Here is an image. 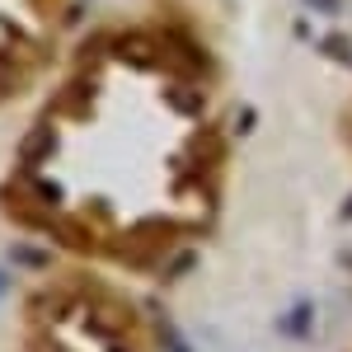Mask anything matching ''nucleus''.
Wrapping results in <instances>:
<instances>
[{
  "label": "nucleus",
  "mask_w": 352,
  "mask_h": 352,
  "mask_svg": "<svg viewBox=\"0 0 352 352\" xmlns=\"http://www.w3.org/2000/svg\"><path fill=\"white\" fill-rule=\"evenodd\" d=\"M0 287H5V272H0Z\"/></svg>",
  "instance_id": "nucleus-4"
},
{
  "label": "nucleus",
  "mask_w": 352,
  "mask_h": 352,
  "mask_svg": "<svg viewBox=\"0 0 352 352\" xmlns=\"http://www.w3.org/2000/svg\"><path fill=\"white\" fill-rule=\"evenodd\" d=\"M305 5H310L315 14H338V10H343V0H305Z\"/></svg>",
  "instance_id": "nucleus-2"
},
{
  "label": "nucleus",
  "mask_w": 352,
  "mask_h": 352,
  "mask_svg": "<svg viewBox=\"0 0 352 352\" xmlns=\"http://www.w3.org/2000/svg\"><path fill=\"white\" fill-rule=\"evenodd\" d=\"M343 221H352V197H348V207H343Z\"/></svg>",
  "instance_id": "nucleus-3"
},
{
  "label": "nucleus",
  "mask_w": 352,
  "mask_h": 352,
  "mask_svg": "<svg viewBox=\"0 0 352 352\" xmlns=\"http://www.w3.org/2000/svg\"><path fill=\"white\" fill-rule=\"evenodd\" d=\"M324 52H329V56H343V61H352V43H348V38H324Z\"/></svg>",
  "instance_id": "nucleus-1"
}]
</instances>
